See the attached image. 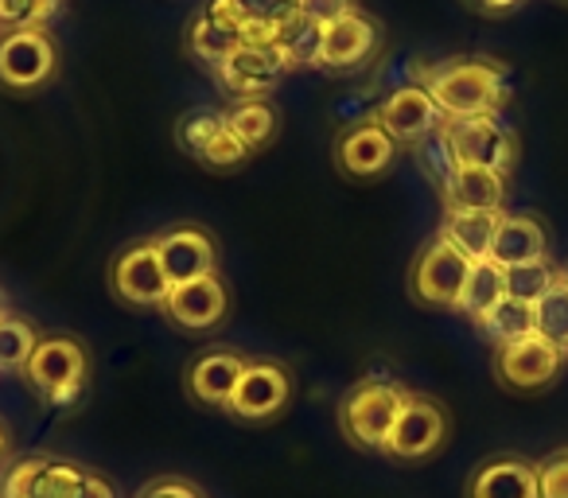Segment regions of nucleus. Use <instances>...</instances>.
<instances>
[{"mask_svg": "<svg viewBox=\"0 0 568 498\" xmlns=\"http://www.w3.org/2000/svg\"><path fill=\"white\" fill-rule=\"evenodd\" d=\"M417 82L428 90V98L444 113V121L495 118L510 102L506 67L495 63V59H479V55L440 59L433 67H420Z\"/></svg>", "mask_w": 568, "mask_h": 498, "instance_id": "obj_1", "label": "nucleus"}, {"mask_svg": "<svg viewBox=\"0 0 568 498\" xmlns=\"http://www.w3.org/2000/svg\"><path fill=\"white\" fill-rule=\"evenodd\" d=\"M409 389L394 378H363L339 397V433L351 448L382 456Z\"/></svg>", "mask_w": 568, "mask_h": 498, "instance_id": "obj_2", "label": "nucleus"}, {"mask_svg": "<svg viewBox=\"0 0 568 498\" xmlns=\"http://www.w3.org/2000/svg\"><path fill=\"white\" fill-rule=\"evenodd\" d=\"M24 378L51 409H71L90 382V350L74 335H40L32 358L24 366Z\"/></svg>", "mask_w": 568, "mask_h": 498, "instance_id": "obj_3", "label": "nucleus"}, {"mask_svg": "<svg viewBox=\"0 0 568 498\" xmlns=\"http://www.w3.org/2000/svg\"><path fill=\"white\" fill-rule=\"evenodd\" d=\"M448 436H452L448 405L433 394H413L409 389V397H405L402 413H397L394 433H389L382 456H386L389 464L417 467V464H428L433 456H440Z\"/></svg>", "mask_w": 568, "mask_h": 498, "instance_id": "obj_4", "label": "nucleus"}, {"mask_svg": "<svg viewBox=\"0 0 568 498\" xmlns=\"http://www.w3.org/2000/svg\"><path fill=\"white\" fill-rule=\"evenodd\" d=\"M59 74V40L51 28L0 32V90L36 94Z\"/></svg>", "mask_w": 568, "mask_h": 498, "instance_id": "obj_5", "label": "nucleus"}, {"mask_svg": "<svg viewBox=\"0 0 568 498\" xmlns=\"http://www.w3.org/2000/svg\"><path fill=\"white\" fill-rule=\"evenodd\" d=\"M288 405H293V370L276 358H250L222 413L242 425H273L288 413Z\"/></svg>", "mask_w": 568, "mask_h": 498, "instance_id": "obj_6", "label": "nucleus"}, {"mask_svg": "<svg viewBox=\"0 0 568 498\" xmlns=\"http://www.w3.org/2000/svg\"><path fill=\"white\" fill-rule=\"evenodd\" d=\"M440 136H444V144H448L452 164L456 167H487V172L510 175L521 156L518 133L498 125V118L448 121V125L440 129Z\"/></svg>", "mask_w": 568, "mask_h": 498, "instance_id": "obj_7", "label": "nucleus"}, {"mask_svg": "<svg viewBox=\"0 0 568 498\" xmlns=\"http://www.w3.org/2000/svg\"><path fill=\"white\" fill-rule=\"evenodd\" d=\"M168 277L156 254V237H133L129 245H121L110 262V293L118 296V304L136 312L164 308L168 301Z\"/></svg>", "mask_w": 568, "mask_h": 498, "instance_id": "obj_8", "label": "nucleus"}, {"mask_svg": "<svg viewBox=\"0 0 568 498\" xmlns=\"http://www.w3.org/2000/svg\"><path fill=\"white\" fill-rule=\"evenodd\" d=\"M467 270H471L467 257H459L448 242L433 237L420 245L409 265V301L428 312H456Z\"/></svg>", "mask_w": 568, "mask_h": 498, "instance_id": "obj_9", "label": "nucleus"}, {"mask_svg": "<svg viewBox=\"0 0 568 498\" xmlns=\"http://www.w3.org/2000/svg\"><path fill=\"white\" fill-rule=\"evenodd\" d=\"M397 156H402V144L382 129V121L374 118V113L343 125L332 144L335 172L355 183H371V180H378V175H386L389 167L397 164Z\"/></svg>", "mask_w": 568, "mask_h": 498, "instance_id": "obj_10", "label": "nucleus"}, {"mask_svg": "<svg viewBox=\"0 0 568 498\" xmlns=\"http://www.w3.org/2000/svg\"><path fill=\"white\" fill-rule=\"evenodd\" d=\"M565 350L545 343L541 335H526L518 343H506V347H495V382L510 394H541L552 382L565 374Z\"/></svg>", "mask_w": 568, "mask_h": 498, "instance_id": "obj_11", "label": "nucleus"}, {"mask_svg": "<svg viewBox=\"0 0 568 498\" xmlns=\"http://www.w3.org/2000/svg\"><path fill=\"white\" fill-rule=\"evenodd\" d=\"M230 304H234L230 285L222 281V273H214V277H199L187 281V285L168 288L160 316L183 335H211L230 319Z\"/></svg>", "mask_w": 568, "mask_h": 498, "instance_id": "obj_12", "label": "nucleus"}, {"mask_svg": "<svg viewBox=\"0 0 568 498\" xmlns=\"http://www.w3.org/2000/svg\"><path fill=\"white\" fill-rule=\"evenodd\" d=\"M152 237H156V254L168 285H187V281L219 273V237L199 222H180V226H168L164 234Z\"/></svg>", "mask_w": 568, "mask_h": 498, "instance_id": "obj_13", "label": "nucleus"}, {"mask_svg": "<svg viewBox=\"0 0 568 498\" xmlns=\"http://www.w3.org/2000/svg\"><path fill=\"white\" fill-rule=\"evenodd\" d=\"M382 48V24L371 17V12L355 9L351 17L335 20V24L324 28L320 35V55L316 67L327 74H351L363 71Z\"/></svg>", "mask_w": 568, "mask_h": 498, "instance_id": "obj_14", "label": "nucleus"}, {"mask_svg": "<svg viewBox=\"0 0 568 498\" xmlns=\"http://www.w3.org/2000/svg\"><path fill=\"white\" fill-rule=\"evenodd\" d=\"M374 118L382 121V129H386L402 149H420V144L433 141V136L448 125L420 82H405V87H397L389 98H382Z\"/></svg>", "mask_w": 568, "mask_h": 498, "instance_id": "obj_15", "label": "nucleus"}, {"mask_svg": "<svg viewBox=\"0 0 568 498\" xmlns=\"http://www.w3.org/2000/svg\"><path fill=\"white\" fill-rule=\"evenodd\" d=\"M211 74L230 102H242V98L273 94L284 74H288V63H284V55L276 48H250V43H242L219 67H211Z\"/></svg>", "mask_w": 568, "mask_h": 498, "instance_id": "obj_16", "label": "nucleus"}, {"mask_svg": "<svg viewBox=\"0 0 568 498\" xmlns=\"http://www.w3.org/2000/svg\"><path fill=\"white\" fill-rule=\"evenodd\" d=\"M245 363L250 358L242 350L230 347H206L199 350L187 363V378H183V389L195 405H206V409H226L230 397L237 389V378H242Z\"/></svg>", "mask_w": 568, "mask_h": 498, "instance_id": "obj_17", "label": "nucleus"}, {"mask_svg": "<svg viewBox=\"0 0 568 498\" xmlns=\"http://www.w3.org/2000/svg\"><path fill=\"white\" fill-rule=\"evenodd\" d=\"M28 498H118V487L102 471L59 456H36Z\"/></svg>", "mask_w": 568, "mask_h": 498, "instance_id": "obj_18", "label": "nucleus"}, {"mask_svg": "<svg viewBox=\"0 0 568 498\" xmlns=\"http://www.w3.org/2000/svg\"><path fill=\"white\" fill-rule=\"evenodd\" d=\"M436 191H440L444 214H503V203L510 195V175L487 172V167H452V175Z\"/></svg>", "mask_w": 568, "mask_h": 498, "instance_id": "obj_19", "label": "nucleus"}, {"mask_svg": "<svg viewBox=\"0 0 568 498\" xmlns=\"http://www.w3.org/2000/svg\"><path fill=\"white\" fill-rule=\"evenodd\" d=\"M467 498H537V464L518 451L487 456L464 487Z\"/></svg>", "mask_w": 568, "mask_h": 498, "instance_id": "obj_20", "label": "nucleus"}, {"mask_svg": "<svg viewBox=\"0 0 568 498\" xmlns=\"http://www.w3.org/2000/svg\"><path fill=\"white\" fill-rule=\"evenodd\" d=\"M537 257H549V230L537 214H503L495 226V242H490V262L510 270V265H526Z\"/></svg>", "mask_w": 568, "mask_h": 498, "instance_id": "obj_21", "label": "nucleus"}, {"mask_svg": "<svg viewBox=\"0 0 568 498\" xmlns=\"http://www.w3.org/2000/svg\"><path fill=\"white\" fill-rule=\"evenodd\" d=\"M222 118H226L230 133H234L253 156L273 149L276 136H281V129H284V118H281V110H276L273 98H242V102H226Z\"/></svg>", "mask_w": 568, "mask_h": 498, "instance_id": "obj_22", "label": "nucleus"}, {"mask_svg": "<svg viewBox=\"0 0 568 498\" xmlns=\"http://www.w3.org/2000/svg\"><path fill=\"white\" fill-rule=\"evenodd\" d=\"M498 218H503V214H471V211L444 214L436 237H440V242H448L459 257H467V262H487Z\"/></svg>", "mask_w": 568, "mask_h": 498, "instance_id": "obj_23", "label": "nucleus"}, {"mask_svg": "<svg viewBox=\"0 0 568 498\" xmlns=\"http://www.w3.org/2000/svg\"><path fill=\"white\" fill-rule=\"evenodd\" d=\"M498 301H506V270L490 262V257H487V262H471L456 312L471 319V324H479V319L487 316Z\"/></svg>", "mask_w": 568, "mask_h": 498, "instance_id": "obj_24", "label": "nucleus"}, {"mask_svg": "<svg viewBox=\"0 0 568 498\" xmlns=\"http://www.w3.org/2000/svg\"><path fill=\"white\" fill-rule=\"evenodd\" d=\"M183 48H187V55L199 59V63L219 67L222 59L230 55V51L242 48V35H237L234 28L222 24V20H214L206 9H199L195 20H187V35H183Z\"/></svg>", "mask_w": 568, "mask_h": 498, "instance_id": "obj_25", "label": "nucleus"}, {"mask_svg": "<svg viewBox=\"0 0 568 498\" xmlns=\"http://www.w3.org/2000/svg\"><path fill=\"white\" fill-rule=\"evenodd\" d=\"M475 327H479L483 339H490L495 347L518 343V339H526V335H534V304H521L506 296V301H498Z\"/></svg>", "mask_w": 568, "mask_h": 498, "instance_id": "obj_26", "label": "nucleus"}, {"mask_svg": "<svg viewBox=\"0 0 568 498\" xmlns=\"http://www.w3.org/2000/svg\"><path fill=\"white\" fill-rule=\"evenodd\" d=\"M534 335H541L545 343L560 347L568 355V277L560 270V277L552 281V288L534 304Z\"/></svg>", "mask_w": 568, "mask_h": 498, "instance_id": "obj_27", "label": "nucleus"}, {"mask_svg": "<svg viewBox=\"0 0 568 498\" xmlns=\"http://www.w3.org/2000/svg\"><path fill=\"white\" fill-rule=\"evenodd\" d=\"M40 332L17 312H0V374H24L28 358H32Z\"/></svg>", "mask_w": 568, "mask_h": 498, "instance_id": "obj_28", "label": "nucleus"}, {"mask_svg": "<svg viewBox=\"0 0 568 498\" xmlns=\"http://www.w3.org/2000/svg\"><path fill=\"white\" fill-rule=\"evenodd\" d=\"M320 35H324V28L312 24V20H308V17H301V12H293V17H284L281 35H276V51L284 55L288 71H296V67H316Z\"/></svg>", "mask_w": 568, "mask_h": 498, "instance_id": "obj_29", "label": "nucleus"}, {"mask_svg": "<svg viewBox=\"0 0 568 498\" xmlns=\"http://www.w3.org/2000/svg\"><path fill=\"white\" fill-rule=\"evenodd\" d=\"M560 277V265H552L549 257H537L526 265H510L506 270V296L521 304H537L552 288V281Z\"/></svg>", "mask_w": 568, "mask_h": 498, "instance_id": "obj_30", "label": "nucleus"}, {"mask_svg": "<svg viewBox=\"0 0 568 498\" xmlns=\"http://www.w3.org/2000/svg\"><path fill=\"white\" fill-rule=\"evenodd\" d=\"M222 125H226L222 110H214V105H195V110L180 113V121H175V144H180L183 156L199 160V152L211 144V136L219 133Z\"/></svg>", "mask_w": 568, "mask_h": 498, "instance_id": "obj_31", "label": "nucleus"}, {"mask_svg": "<svg viewBox=\"0 0 568 498\" xmlns=\"http://www.w3.org/2000/svg\"><path fill=\"white\" fill-rule=\"evenodd\" d=\"M67 0H0V32L48 28L63 12Z\"/></svg>", "mask_w": 568, "mask_h": 498, "instance_id": "obj_32", "label": "nucleus"}, {"mask_svg": "<svg viewBox=\"0 0 568 498\" xmlns=\"http://www.w3.org/2000/svg\"><path fill=\"white\" fill-rule=\"evenodd\" d=\"M250 160H253V152L245 149L226 125L211 136V144H206L203 152H199V164L211 167V172H237V167H245Z\"/></svg>", "mask_w": 568, "mask_h": 498, "instance_id": "obj_33", "label": "nucleus"}, {"mask_svg": "<svg viewBox=\"0 0 568 498\" xmlns=\"http://www.w3.org/2000/svg\"><path fill=\"white\" fill-rule=\"evenodd\" d=\"M537 498H568V448L537 459Z\"/></svg>", "mask_w": 568, "mask_h": 498, "instance_id": "obj_34", "label": "nucleus"}, {"mask_svg": "<svg viewBox=\"0 0 568 498\" xmlns=\"http://www.w3.org/2000/svg\"><path fill=\"white\" fill-rule=\"evenodd\" d=\"M358 9V0H301V17H308L312 24H320V28H327V24H335V20H343V17H351V12Z\"/></svg>", "mask_w": 568, "mask_h": 498, "instance_id": "obj_35", "label": "nucleus"}, {"mask_svg": "<svg viewBox=\"0 0 568 498\" xmlns=\"http://www.w3.org/2000/svg\"><path fill=\"white\" fill-rule=\"evenodd\" d=\"M133 498H206V495L195 487V482L180 479V475H160V479L144 482Z\"/></svg>", "mask_w": 568, "mask_h": 498, "instance_id": "obj_36", "label": "nucleus"}, {"mask_svg": "<svg viewBox=\"0 0 568 498\" xmlns=\"http://www.w3.org/2000/svg\"><path fill=\"white\" fill-rule=\"evenodd\" d=\"M253 17H293L301 9V0H242Z\"/></svg>", "mask_w": 568, "mask_h": 498, "instance_id": "obj_37", "label": "nucleus"}, {"mask_svg": "<svg viewBox=\"0 0 568 498\" xmlns=\"http://www.w3.org/2000/svg\"><path fill=\"white\" fill-rule=\"evenodd\" d=\"M467 9L479 12V17H510L514 9H521L526 0H464Z\"/></svg>", "mask_w": 568, "mask_h": 498, "instance_id": "obj_38", "label": "nucleus"}, {"mask_svg": "<svg viewBox=\"0 0 568 498\" xmlns=\"http://www.w3.org/2000/svg\"><path fill=\"white\" fill-rule=\"evenodd\" d=\"M9 448H12V440H9V428H4V420H0V459L9 456Z\"/></svg>", "mask_w": 568, "mask_h": 498, "instance_id": "obj_39", "label": "nucleus"}, {"mask_svg": "<svg viewBox=\"0 0 568 498\" xmlns=\"http://www.w3.org/2000/svg\"><path fill=\"white\" fill-rule=\"evenodd\" d=\"M565 277H568V265H565Z\"/></svg>", "mask_w": 568, "mask_h": 498, "instance_id": "obj_40", "label": "nucleus"}, {"mask_svg": "<svg viewBox=\"0 0 568 498\" xmlns=\"http://www.w3.org/2000/svg\"><path fill=\"white\" fill-rule=\"evenodd\" d=\"M0 312H4V304H0Z\"/></svg>", "mask_w": 568, "mask_h": 498, "instance_id": "obj_41", "label": "nucleus"}]
</instances>
